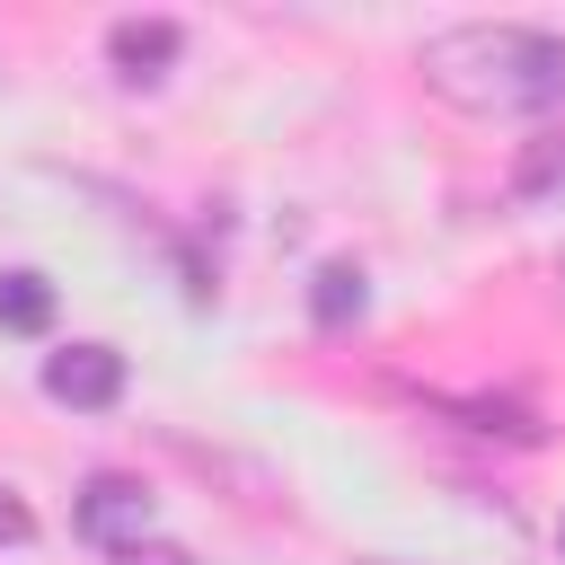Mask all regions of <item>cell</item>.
<instances>
[{
    "mask_svg": "<svg viewBox=\"0 0 565 565\" xmlns=\"http://www.w3.org/2000/svg\"><path fill=\"white\" fill-rule=\"evenodd\" d=\"M415 71H424V88H433L441 106L486 115V124L565 106V35L521 26V18H477V26H441V35H424Z\"/></svg>",
    "mask_w": 565,
    "mask_h": 565,
    "instance_id": "obj_1",
    "label": "cell"
},
{
    "mask_svg": "<svg viewBox=\"0 0 565 565\" xmlns=\"http://www.w3.org/2000/svg\"><path fill=\"white\" fill-rule=\"evenodd\" d=\"M44 397L79 406V415H106L124 397V353L115 344H62V353H44Z\"/></svg>",
    "mask_w": 565,
    "mask_h": 565,
    "instance_id": "obj_2",
    "label": "cell"
},
{
    "mask_svg": "<svg viewBox=\"0 0 565 565\" xmlns=\"http://www.w3.org/2000/svg\"><path fill=\"white\" fill-rule=\"evenodd\" d=\"M79 539H97V547L150 539V486H141V477H88V494H79Z\"/></svg>",
    "mask_w": 565,
    "mask_h": 565,
    "instance_id": "obj_3",
    "label": "cell"
},
{
    "mask_svg": "<svg viewBox=\"0 0 565 565\" xmlns=\"http://www.w3.org/2000/svg\"><path fill=\"white\" fill-rule=\"evenodd\" d=\"M177 53H185V26H177V18H115V26H106V62H115L124 79H159Z\"/></svg>",
    "mask_w": 565,
    "mask_h": 565,
    "instance_id": "obj_4",
    "label": "cell"
},
{
    "mask_svg": "<svg viewBox=\"0 0 565 565\" xmlns=\"http://www.w3.org/2000/svg\"><path fill=\"white\" fill-rule=\"evenodd\" d=\"M362 309H371V282H362V265H353V256H327V265L309 274V318H318V327H353Z\"/></svg>",
    "mask_w": 565,
    "mask_h": 565,
    "instance_id": "obj_5",
    "label": "cell"
},
{
    "mask_svg": "<svg viewBox=\"0 0 565 565\" xmlns=\"http://www.w3.org/2000/svg\"><path fill=\"white\" fill-rule=\"evenodd\" d=\"M0 327H9V335H44V327H53V282H44L35 265H9V274H0Z\"/></svg>",
    "mask_w": 565,
    "mask_h": 565,
    "instance_id": "obj_6",
    "label": "cell"
},
{
    "mask_svg": "<svg viewBox=\"0 0 565 565\" xmlns=\"http://www.w3.org/2000/svg\"><path fill=\"white\" fill-rule=\"evenodd\" d=\"M547 194H565V132H539L512 159V203H547Z\"/></svg>",
    "mask_w": 565,
    "mask_h": 565,
    "instance_id": "obj_7",
    "label": "cell"
},
{
    "mask_svg": "<svg viewBox=\"0 0 565 565\" xmlns=\"http://www.w3.org/2000/svg\"><path fill=\"white\" fill-rule=\"evenodd\" d=\"M115 565H194L177 539H132V547H115Z\"/></svg>",
    "mask_w": 565,
    "mask_h": 565,
    "instance_id": "obj_8",
    "label": "cell"
},
{
    "mask_svg": "<svg viewBox=\"0 0 565 565\" xmlns=\"http://www.w3.org/2000/svg\"><path fill=\"white\" fill-rule=\"evenodd\" d=\"M26 539H35V512H26V503L0 486V547H26Z\"/></svg>",
    "mask_w": 565,
    "mask_h": 565,
    "instance_id": "obj_9",
    "label": "cell"
},
{
    "mask_svg": "<svg viewBox=\"0 0 565 565\" xmlns=\"http://www.w3.org/2000/svg\"><path fill=\"white\" fill-rule=\"evenodd\" d=\"M556 300H565V256H556Z\"/></svg>",
    "mask_w": 565,
    "mask_h": 565,
    "instance_id": "obj_10",
    "label": "cell"
},
{
    "mask_svg": "<svg viewBox=\"0 0 565 565\" xmlns=\"http://www.w3.org/2000/svg\"><path fill=\"white\" fill-rule=\"evenodd\" d=\"M556 556H565V521H556Z\"/></svg>",
    "mask_w": 565,
    "mask_h": 565,
    "instance_id": "obj_11",
    "label": "cell"
},
{
    "mask_svg": "<svg viewBox=\"0 0 565 565\" xmlns=\"http://www.w3.org/2000/svg\"><path fill=\"white\" fill-rule=\"evenodd\" d=\"M371 565H380V556H371Z\"/></svg>",
    "mask_w": 565,
    "mask_h": 565,
    "instance_id": "obj_12",
    "label": "cell"
}]
</instances>
